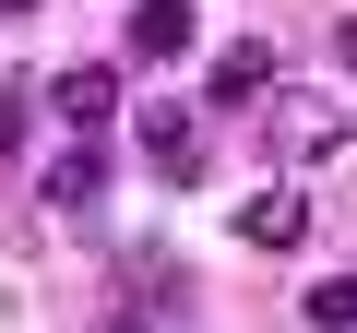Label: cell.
<instances>
[{"label": "cell", "instance_id": "obj_1", "mask_svg": "<svg viewBox=\"0 0 357 333\" xmlns=\"http://www.w3.org/2000/svg\"><path fill=\"white\" fill-rule=\"evenodd\" d=\"M48 107L72 119V143H107V131H119V72H107V60H84V72H60V84H48Z\"/></svg>", "mask_w": 357, "mask_h": 333}, {"label": "cell", "instance_id": "obj_6", "mask_svg": "<svg viewBox=\"0 0 357 333\" xmlns=\"http://www.w3.org/2000/svg\"><path fill=\"white\" fill-rule=\"evenodd\" d=\"M262 72H274L262 48H227V60L203 72V95H215V107H250V95H262Z\"/></svg>", "mask_w": 357, "mask_h": 333}, {"label": "cell", "instance_id": "obj_7", "mask_svg": "<svg viewBox=\"0 0 357 333\" xmlns=\"http://www.w3.org/2000/svg\"><path fill=\"white\" fill-rule=\"evenodd\" d=\"M310 321L345 333V321H357V274H321V286H310Z\"/></svg>", "mask_w": 357, "mask_h": 333}, {"label": "cell", "instance_id": "obj_4", "mask_svg": "<svg viewBox=\"0 0 357 333\" xmlns=\"http://www.w3.org/2000/svg\"><path fill=\"white\" fill-rule=\"evenodd\" d=\"M96 191H107V143H72V155L48 166V179H36V203H60V215H84Z\"/></svg>", "mask_w": 357, "mask_h": 333}, {"label": "cell", "instance_id": "obj_2", "mask_svg": "<svg viewBox=\"0 0 357 333\" xmlns=\"http://www.w3.org/2000/svg\"><path fill=\"white\" fill-rule=\"evenodd\" d=\"M238 238H250V250H298V238H310V191H298V179L250 191V203H238Z\"/></svg>", "mask_w": 357, "mask_h": 333}, {"label": "cell", "instance_id": "obj_8", "mask_svg": "<svg viewBox=\"0 0 357 333\" xmlns=\"http://www.w3.org/2000/svg\"><path fill=\"white\" fill-rule=\"evenodd\" d=\"M24 107H36L24 84H0V155H13V143H24Z\"/></svg>", "mask_w": 357, "mask_h": 333}, {"label": "cell", "instance_id": "obj_3", "mask_svg": "<svg viewBox=\"0 0 357 333\" xmlns=\"http://www.w3.org/2000/svg\"><path fill=\"white\" fill-rule=\"evenodd\" d=\"M131 119H143V155L167 166V179H203V119L191 107H131Z\"/></svg>", "mask_w": 357, "mask_h": 333}, {"label": "cell", "instance_id": "obj_9", "mask_svg": "<svg viewBox=\"0 0 357 333\" xmlns=\"http://www.w3.org/2000/svg\"><path fill=\"white\" fill-rule=\"evenodd\" d=\"M0 13H48V0H0Z\"/></svg>", "mask_w": 357, "mask_h": 333}, {"label": "cell", "instance_id": "obj_5", "mask_svg": "<svg viewBox=\"0 0 357 333\" xmlns=\"http://www.w3.org/2000/svg\"><path fill=\"white\" fill-rule=\"evenodd\" d=\"M191 48V0H131V60H178Z\"/></svg>", "mask_w": 357, "mask_h": 333}]
</instances>
